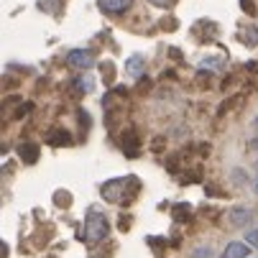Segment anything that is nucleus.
<instances>
[{
	"label": "nucleus",
	"instance_id": "obj_1",
	"mask_svg": "<svg viewBox=\"0 0 258 258\" xmlns=\"http://www.w3.org/2000/svg\"><path fill=\"white\" fill-rule=\"evenodd\" d=\"M110 233V223H107V217L97 210H90L87 212V220H85V240L87 243H100L105 240Z\"/></svg>",
	"mask_w": 258,
	"mask_h": 258
},
{
	"label": "nucleus",
	"instance_id": "obj_2",
	"mask_svg": "<svg viewBox=\"0 0 258 258\" xmlns=\"http://www.w3.org/2000/svg\"><path fill=\"white\" fill-rule=\"evenodd\" d=\"M228 220H230L233 228H245V225H250L253 220H255V212H253L250 207L238 205V207H233V210L228 212Z\"/></svg>",
	"mask_w": 258,
	"mask_h": 258
},
{
	"label": "nucleus",
	"instance_id": "obj_3",
	"mask_svg": "<svg viewBox=\"0 0 258 258\" xmlns=\"http://www.w3.org/2000/svg\"><path fill=\"white\" fill-rule=\"evenodd\" d=\"M67 64L72 67V69H90V64H92V54H90V49H72L69 54H67Z\"/></svg>",
	"mask_w": 258,
	"mask_h": 258
},
{
	"label": "nucleus",
	"instance_id": "obj_4",
	"mask_svg": "<svg viewBox=\"0 0 258 258\" xmlns=\"http://www.w3.org/2000/svg\"><path fill=\"white\" fill-rule=\"evenodd\" d=\"M100 8L110 16H120L133 8V0H100Z\"/></svg>",
	"mask_w": 258,
	"mask_h": 258
},
{
	"label": "nucleus",
	"instance_id": "obj_5",
	"mask_svg": "<svg viewBox=\"0 0 258 258\" xmlns=\"http://www.w3.org/2000/svg\"><path fill=\"white\" fill-rule=\"evenodd\" d=\"M248 253H250V245H248V243H243V240H230V243L225 245V250L220 253V258H248Z\"/></svg>",
	"mask_w": 258,
	"mask_h": 258
},
{
	"label": "nucleus",
	"instance_id": "obj_6",
	"mask_svg": "<svg viewBox=\"0 0 258 258\" xmlns=\"http://www.w3.org/2000/svg\"><path fill=\"white\" fill-rule=\"evenodd\" d=\"M143 67H146V61H143L141 54H133V56L125 61V69H128L131 77H141V75H143Z\"/></svg>",
	"mask_w": 258,
	"mask_h": 258
},
{
	"label": "nucleus",
	"instance_id": "obj_7",
	"mask_svg": "<svg viewBox=\"0 0 258 258\" xmlns=\"http://www.w3.org/2000/svg\"><path fill=\"white\" fill-rule=\"evenodd\" d=\"M202 69H210V72H220V69H225V59H220V56H205L200 61Z\"/></svg>",
	"mask_w": 258,
	"mask_h": 258
},
{
	"label": "nucleus",
	"instance_id": "obj_8",
	"mask_svg": "<svg viewBox=\"0 0 258 258\" xmlns=\"http://www.w3.org/2000/svg\"><path fill=\"white\" fill-rule=\"evenodd\" d=\"M189 258H212V248H210V245H197V248L189 253Z\"/></svg>",
	"mask_w": 258,
	"mask_h": 258
},
{
	"label": "nucleus",
	"instance_id": "obj_9",
	"mask_svg": "<svg viewBox=\"0 0 258 258\" xmlns=\"http://www.w3.org/2000/svg\"><path fill=\"white\" fill-rule=\"evenodd\" d=\"M245 243H248L250 248H258V228H250V230L245 233Z\"/></svg>",
	"mask_w": 258,
	"mask_h": 258
},
{
	"label": "nucleus",
	"instance_id": "obj_10",
	"mask_svg": "<svg viewBox=\"0 0 258 258\" xmlns=\"http://www.w3.org/2000/svg\"><path fill=\"white\" fill-rule=\"evenodd\" d=\"M23 159H26L28 164L36 161V146H23Z\"/></svg>",
	"mask_w": 258,
	"mask_h": 258
},
{
	"label": "nucleus",
	"instance_id": "obj_11",
	"mask_svg": "<svg viewBox=\"0 0 258 258\" xmlns=\"http://www.w3.org/2000/svg\"><path fill=\"white\" fill-rule=\"evenodd\" d=\"M49 141H51V143H69V136L56 131V133H49Z\"/></svg>",
	"mask_w": 258,
	"mask_h": 258
},
{
	"label": "nucleus",
	"instance_id": "obj_12",
	"mask_svg": "<svg viewBox=\"0 0 258 258\" xmlns=\"http://www.w3.org/2000/svg\"><path fill=\"white\" fill-rule=\"evenodd\" d=\"M75 87H85V92H90V90H92V80L85 75L82 80H77V82H75Z\"/></svg>",
	"mask_w": 258,
	"mask_h": 258
},
{
	"label": "nucleus",
	"instance_id": "obj_13",
	"mask_svg": "<svg viewBox=\"0 0 258 258\" xmlns=\"http://www.w3.org/2000/svg\"><path fill=\"white\" fill-rule=\"evenodd\" d=\"M149 3H154V6H159V8H166V6L174 3V0H149Z\"/></svg>",
	"mask_w": 258,
	"mask_h": 258
},
{
	"label": "nucleus",
	"instance_id": "obj_14",
	"mask_svg": "<svg viewBox=\"0 0 258 258\" xmlns=\"http://www.w3.org/2000/svg\"><path fill=\"white\" fill-rule=\"evenodd\" d=\"M248 149H250V151H255V154H258V136H255V138H250V141H248Z\"/></svg>",
	"mask_w": 258,
	"mask_h": 258
},
{
	"label": "nucleus",
	"instance_id": "obj_15",
	"mask_svg": "<svg viewBox=\"0 0 258 258\" xmlns=\"http://www.w3.org/2000/svg\"><path fill=\"white\" fill-rule=\"evenodd\" d=\"M253 192H255V195H258V176H255V179H253Z\"/></svg>",
	"mask_w": 258,
	"mask_h": 258
},
{
	"label": "nucleus",
	"instance_id": "obj_16",
	"mask_svg": "<svg viewBox=\"0 0 258 258\" xmlns=\"http://www.w3.org/2000/svg\"><path fill=\"white\" fill-rule=\"evenodd\" d=\"M253 125H255V128H258V118H255V120H253Z\"/></svg>",
	"mask_w": 258,
	"mask_h": 258
}]
</instances>
